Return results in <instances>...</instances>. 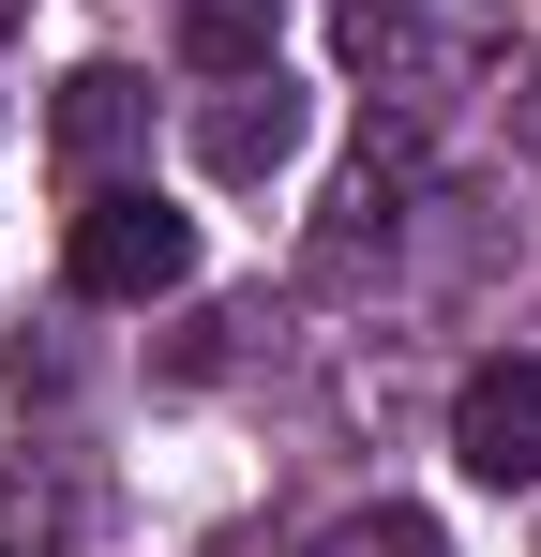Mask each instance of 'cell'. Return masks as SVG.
Returning a JSON list of instances; mask_svg holds the SVG:
<instances>
[{
    "label": "cell",
    "instance_id": "6da1fadb",
    "mask_svg": "<svg viewBox=\"0 0 541 557\" xmlns=\"http://www.w3.org/2000/svg\"><path fill=\"white\" fill-rule=\"evenodd\" d=\"M347 61L376 121H451V106L481 91V61H496V0H347Z\"/></svg>",
    "mask_w": 541,
    "mask_h": 557
},
{
    "label": "cell",
    "instance_id": "7a4b0ae2",
    "mask_svg": "<svg viewBox=\"0 0 541 557\" xmlns=\"http://www.w3.org/2000/svg\"><path fill=\"white\" fill-rule=\"evenodd\" d=\"M76 286L90 301H166V286H196V211H166L151 182L76 196Z\"/></svg>",
    "mask_w": 541,
    "mask_h": 557
},
{
    "label": "cell",
    "instance_id": "3957f363",
    "mask_svg": "<svg viewBox=\"0 0 541 557\" xmlns=\"http://www.w3.org/2000/svg\"><path fill=\"white\" fill-rule=\"evenodd\" d=\"M180 136H196V166H211V182H286V166H301V136H316V106H301L286 61H256V76H211Z\"/></svg>",
    "mask_w": 541,
    "mask_h": 557
},
{
    "label": "cell",
    "instance_id": "277c9868",
    "mask_svg": "<svg viewBox=\"0 0 541 557\" xmlns=\"http://www.w3.org/2000/svg\"><path fill=\"white\" fill-rule=\"evenodd\" d=\"M451 467H466L481 497H527L541 482V362H481L451 392Z\"/></svg>",
    "mask_w": 541,
    "mask_h": 557
},
{
    "label": "cell",
    "instance_id": "5b68a950",
    "mask_svg": "<svg viewBox=\"0 0 541 557\" xmlns=\"http://www.w3.org/2000/svg\"><path fill=\"white\" fill-rule=\"evenodd\" d=\"M46 151H61V182H76V196H105L121 151H151V76H136V61H76L61 106H46Z\"/></svg>",
    "mask_w": 541,
    "mask_h": 557
},
{
    "label": "cell",
    "instance_id": "8992f818",
    "mask_svg": "<svg viewBox=\"0 0 541 557\" xmlns=\"http://www.w3.org/2000/svg\"><path fill=\"white\" fill-rule=\"evenodd\" d=\"M76 543V482H61V467H15V482H0V557H61Z\"/></svg>",
    "mask_w": 541,
    "mask_h": 557
},
{
    "label": "cell",
    "instance_id": "52a82bcc",
    "mask_svg": "<svg viewBox=\"0 0 541 557\" xmlns=\"http://www.w3.org/2000/svg\"><path fill=\"white\" fill-rule=\"evenodd\" d=\"M180 46H196V76H256L270 61V0H180Z\"/></svg>",
    "mask_w": 541,
    "mask_h": 557
},
{
    "label": "cell",
    "instance_id": "ba28073f",
    "mask_svg": "<svg viewBox=\"0 0 541 557\" xmlns=\"http://www.w3.org/2000/svg\"><path fill=\"white\" fill-rule=\"evenodd\" d=\"M301 557H451V543H437V512H406V497H391V512H347L331 543H301Z\"/></svg>",
    "mask_w": 541,
    "mask_h": 557
}]
</instances>
